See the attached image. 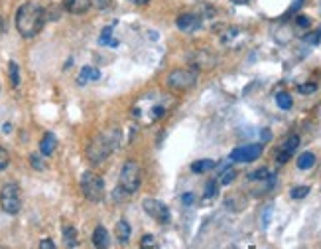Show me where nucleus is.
I'll list each match as a JSON object with an SVG mask.
<instances>
[{
    "label": "nucleus",
    "mask_w": 321,
    "mask_h": 249,
    "mask_svg": "<svg viewBox=\"0 0 321 249\" xmlns=\"http://www.w3.org/2000/svg\"><path fill=\"white\" fill-rule=\"evenodd\" d=\"M45 24V10L34 2L22 4L16 12V30L24 38H34Z\"/></svg>",
    "instance_id": "1"
},
{
    "label": "nucleus",
    "mask_w": 321,
    "mask_h": 249,
    "mask_svg": "<svg viewBox=\"0 0 321 249\" xmlns=\"http://www.w3.org/2000/svg\"><path fill=\"white\" fill-rule=\"evenodd\" d=\"M119 133L117 131H111V133H103V135H97L89 147H87V158L93 162V164H101L105 162L111 152L115 150V147L119 145Z\"/></svg>",
    "instance_id": "2"
},
{
    "label": "nucleus",
    "mask_w": 321,
    "mask_h": 249,
    "mask_svg": "<svg viewBox=\"0 0 321 249\" xmlns=\"http://www.w3.org/2000/svg\"><path fill=\"white\" fill-rule=\"evenodd\" d=\"M142 184V168L136 160H126L122 170H120V180L119 186L124 188L128 194H134Z\"/></svg>",
    "instance_id": "3"
},
{
    "label": "nucleus",
    "mask_w": 321,
    "mask_h": 249,
    "mask_svg": "<svg viewBox=\"0 0 321 249\" xmlns=\"http://www.w3.org/2000/svg\"><path fill=\"white\" fill-rule=\"evenodd\" d=\"M81 190L89 202H101L105 198V180L95 172H85L81 176Z\"/></svg>",
    "instance_id": "4"
},
{
    "label": "nucleus",
    "mask_w": 321,
    "mask_h": 249,
    "mask_svg": "<svg viewBox=\"0 0 321 249\" xmlns=\"http://www.w3.org/2000/svg\"><path fill=\"white\" fill-rule=\"evenodd\" d=\"M0 206L6 214L10 216H16L20 210H22V198H20V186L10 182L2 188L0 192Z\"/></svg>",
    "instance_id": "5"
},
{
    "label": "nucleus",
    "mask_w": 321,
    "mask_h": 249,
    "mask_svg": "<svg viewBox=\"0 0 321 249\" xmlns=\"http://www.w3.org/2000/svg\"><path fill=\"white\" fill-rule=\"evenodd\" d=\"M197 83V71L195 69H173L167 77V85L173 87V89H179V91H185V89H191L193 85Z\"/></svg>",
    "instance_id": "6"
},
{
    "label": "nucleus",
    "mask_w": 321,
    "mask_h": 249,
    "mask_svg": "<svg viewBox=\"0 0 321 249\" xmlns=\"http://www.w3.org/2000/svg\"><path fill=\"white\" fill-rule=\"evenodd\" d=\"M142 208H144V212H146L152 220H156L158 224H167L169 218H171L167 206H165L163 202H160V200H156V198H146V200L142 202Z\"/></svg>",
    "instance_id": "7"
},
{
    "label": "nucleus",
    "mask_w": 321,
    "mask_h": 249,
    "mask_svg": "<svg viewBox=\"0 0 321 249\" xmlns=\"http://www.w3.org/2000/svg\"><path fill=\"white\" fill-rule=\"evenodd\" d=\"M262 145L260 143H256V145H244V147H239V149H235L233 152H231V160L233 162H254V160H258L260 156H262Z\"/></svg>",
    "instance_id": "8"
},
{
    "label": "nucleus",
    "mask_w": 321,
    "mask_h": 249,
    "mask_svg": "<svg viewBox=\"0 0 321 249\" xmlns=\"http://www.w3.org/2000/svg\"><path fill=\"white\" fill-rule=\"evenodd\" d=\"M187 61L195 67V69H211L217 63V57L209 51V50H195L187 55Z\"/></svg>",
    "instance_id": "9"
},
{
    "label": "nucleus",
    "mask_w": 321,
    "mask_h": 249,
    "mask_svg": "<svg viewBox=\"0 0 321 249\" xmlns=\"http://www.w3.org/2000/svg\"><path fill=\"white\" fill-rule=\"evenodd\" d=\"M298 147H300V137L298 135H290L286 139V143L280 147V150L276 152V162L278 164H286L294 156V152L298 150Z\"/></svg>",
    "instance_id": "10"
},
{
    "label": "nucleus",
    "mask_w": 321,
    "mask_h": 249,
    "mask_svg": "<svg viewBox=\"0 0 321 249\" xmlns=\"http://www.w3.org/2000/svg\"><path fill=\"white\" fill-rule=\"evenodd\" d=\"M175 26H177L181 32H195V30L201 26V16L191 14V12L179 14L177 20H175Z\"/></svg>",
    "instance_id": "11"
},
{
    "label": "nucleus",
    "mask_w": 321,
    "mask_h": 249,
    "mask_svg": "<svg viewBox=\"0 0 321 249\" xmlns=\"http://www.w3.org/2000/svg\"><path fill=\"white\" fill-rule=\"evenodd\" d=\"M63 8L73 16H83L93 8L91 0H63Z\"/></svg>",
    "instance_id": "12"
},
{
    "label": "nucleus",
    "mask_w": 321,
    "mask_h": 249,
    "mask_svg": "<svg viewBox=\"0 0 321 249\" xmlns=\"http://www.w3.org/2000/svg\"><path fill=\"white\" fill-rule=\"evenodd\" d=\"M55 147H57V139L53 133H45L43 139L40 141V152L43 156H51L55 152Z\"/></svg>",
    "instance_id": "13"
},
{
    "label": "nucleus",
    "mask_w": 321,
    "mask_h": 249,
    "mask_svg": "<svg viewBox=\"0 0 321 249\" xmlns=\"http://www.w3.org/2000/svg\"><path fill=\"white\" fill-rule=\"evenodd\" d=\"M115 234H117V238H119L120 244H126V242L130 240L132 228H130V224H128L126 220H119L117 226H115Z\"/></svg>",
    "instance_id": "14"
},
{
    "label": "nucleus",
    "mask_w": 321,
    "mask_h": 249,
    "mask_svg": "<svg viewBox=\"0 0 321 249\" xmlns=\"http://www.w3.org/2000/svg\"><path fill=\"white\" fill-rule=\"evenodd\" d=\"M93 246L99 249L109 248V232L105 230V226H97L93 232Z\"/></svg>",
    "instance_id": "15"
},
{
    "label": "nucleus",
    "mask_w": 321,
    "mask_h": 249,
    "mask_svg": "<svg viewBox=\"0 0 321 249\" xmlns=\"http://www.w3.org/2000/svg\"><path fill=\"white\" fill-rule=\"evenodd\" d=\"M97 79H101V71L95 69V67H91V65H85L81 69V75L77 77V83L79 85H85L87 81H97Z\"/></svg>",
    "instance_id": "16"
},
{
    "label": "nucleus",
    "mask_w": 321,
    "mask_h": 249,
    "mask_svg": "<svg viewBox=\"0 0 321 249\" xmlns=\"http://www.w3.org/2000/svg\"><path fill=\"white\" fill-rule=\"evenodd\" d=\"M215 166H217V162H215V160L205 158V160H197V162H193V164H191V172H195V174H203V172L213 170Z\"/></svg>",
    "instance_id": "17"
},
{
    "label": "nucleus",
    "mask_w": 321,
    "mask_h": 249,
    "mask_svg": "<svg viewBox=\"0 0 321 249\" xmlns=\"http://www.w3.org/2000/svg\"><path fill=\"white\" fill-rule=\"evenodd\" d=\"M276 105L282 111H290L292 105H294V99H292V95L288 91H280V93H276Z\"/></svg>",
    "instance_id": "18"
},
{
    "label": "nucleus",
    "mask_w": 321,
    "mask_h": 249,
    "mask_svg": "<svg viewBox=\"0 0 321 249\" xmlns=\"http://www.w3.org/2000/svg\"><path fill=\"white\" fill-rule=\"evenodd\" d=\"M296 164H298L300 170H310L316 164V154L314 152H304V154L298 156V162Z\"/></svg>",
    "instance_id": "19"
},
{
    "label": "nucleus",
    "mask_w": 321,
    "mask_h": 249,
    "mask_svg": "<svg viewBox=\"0 0 321 249\" xmlns=\"http://www.w3.org/2000/svg\"><path fill=\"white\" fill-rule=\"evenodd\" d=\"M113 28H115V24L107 26V28L101 32V38H99V44H101V46H113V48L119 46V40H113V38H111V36H113Z\"/></svg>",
    "instance_id": "20"
},
{
    "label": "nucleus",
    "mask_w": 321,
    "mask_h": 249,
    "mask_svg": "<svg viewBox=\"0 0 321 249\" xmlns=\"http://www.w3.org/2000/svg\"><path fill=\"white\" fill-rule=\"evenodd\" d=\"M63 242L67 248H75L77 246V232L73 226H63Z\"/></svg>",
    "instance_id": "21"
},
{
    "label": "nucleus",
    "mask_w": 321,
    "mask_h": 249,
    "mask_svg": "<svg viewBox=\"0 0 321 249\" xmlns=\"http://www.w3.org/2000/svg\"><path fill=\"white\" fill-rule=\"evenodd\" d=\"M235 178H237V170H235V168H231V166H227V168L221 172V176H219V184L229 186V184H231Z\"/></svg>",
    "instance_id": "22"
},
{
    "label": "nucleus",
    "mask_w": 321,
    "mask_h": 249,
    "mask_svg": "<svg viewBox=\"0 0 321 249\" xmlns=\"http://www.w3.org/2000/svg\"><path fill=\"white\" fill-rule=\"evenodd\" d=\"M227 206H229L233 212H242V208L246 206V200H244L242 196H239V194H237V196H233V198H229V200H227Z\"/></svg>",
    "instance_id": "23"
},
{
    "label": "nucleus",
    "mask_w": 321,
    "mask_h": 249,
    "mask_svg": "<svg viewBox=\"0 0 321 249\" xmlns=\"http://www.w3.org/2000/svg\"><path fill=\"white\" fill-rule=\"evenodd\" d=\"M8 75H10L12 85L18 87V85H20V67H18L16 61H10V63H8Z\"/></svg>",
    "instance_id": "24"
},
{
    "label": "nucleus",
    "mask_w": 321,
    "mask_h": 249,
    "mask_svg": "<svg viewBox=\"0 0 321 249\" xmlns=\"http://www.w3.org/2000/svg\"><path fill=\"white\" fill-rule=\"evenodd\" d=\"M217 194H219V180L211 178V180L205 184V196H207V198H215Z\"/></svg>",
    "instance_id": "25"
},
{
    "label": "nucleus",
    "mask_w": 321,
    "mask_h": 249,
    "mask_svg": "<svg viewBox=\"0 0 321 249\" xmlns=\"http://www.w3.org/2000/svg\"><path fill=\"white\" fill-rule=\"evenodd\" d=\"M310 194V186H294L292 190H290V196L294 198V200H302V198H306Z\"/></svg>",
    "instance_id": "26"
},
{
    "label": "nucleus",
    "mask_w": 321,
    "mask_h": 249,
    "mask_svg": "<svg viewBox=\"0 0 321 249\" xmlns=\"http://www.w3.org/2000/svg\"><path fill=\"white\" fill-rule=\"evenodd\" d=\"M252 182H258V180H268L270 178V170L268 168H258V170H254L250 176H248Z\"/></svg>",
    "instance_id": "27"
},
{
    "label": "nucleus",
    "mask_w": 321,
    "mask_h": 249,
    "mask_svg": "<svg viewBox=\"0 0 321 249\" xmlns=\"http://www.w3.org/2000/svg\"><path fill=\"white\" fill-rule=\"evenodd\" d=\"M316 89H318V83H314V81H308V83L298 85V91L304 93V95H310V93H314Z\"/></svg>",
    "instance_id": "28"
},
{
    "label": "nucleus",
    "mask_w": 321,
    "mask_h": 249,
    "mask_svg": "<svg viewBox=\"0 0 321 249\" xmlns=\"http://www.w3.org/2000/svg\"><path fill=\"white\" fill-rule=\"evenodd\" d=\"M8 164H10V154L4 147H0V170H6Z\"/></svg>",
    "instance_id": "29"
},
{
    "label": "nucleus",
    "mask_w": 321,
    "mask_h": 249,
    "mask_svg": "<svg viewBox=\"0 0 321 249\" xmlns=\"http://www.w3.org/2000/svg\"><path fill=\"white\" fill-rule=\"evenodd\" d=\"M30 164H32L34 170H45V164L41 162L40 154H32V156H30Z\"/></svg>",
    "instance_id": "30"
},
{
    "label": "nucleus",
    "mask_w": 321,
    "mask_h": 249,
    "mask_svg": "<svg viewBox=\"0 0 321 249\" xmlns=\"http://www.w3.org/2000/svg\"><path fill=\"white\" fill-rule=\"evenodd\" d=\"M304 40H306L308 44H312V46H314V44H320V40H321V26L318 28V30H316V32L308 34V36H306Z\"/></svg>",
    "instance_id": "31"
},
{
    "label": "nucleus",
    "mask_w": 321,
    "mask_h": 249,
    "mask_svg": "<svg viewBox=\"0 0 321 249\" xmlns=\"http://www.w3.org/2000/svg\"><path fill=\"white\" fill-rule=\"evenodd\" d=\"M91 2L99 10H111L113 8V0H91Z\"/></svg>",
    "instance_id": "32"
},
{
    "label": "nucleus",
    "mask_w": 321,
    "mask_h": 249,
    "mask_svg": "<svg viewBox=\"0 0 321 249\" xmlns=\"http://www.w3.org/2000/svg\"><path fill=\"white\" fill-rule=\"evenodd\" d=\"M140 248H142V249L156 248V240H154V236H144V238H142V242H140Z\"/></svg>",
    "instance_id": "33"
},
{
    "label": "nucleus",
    "mask_w": 321,
    "mask_h": 249,
    "mask_svg": "<svg viewBox=\"0 0 321 249\" xmlns=\"http://www.w3.org/2000/svg\"><path fill=\"white\" fill-rule=\"evenodd\" d=\"M296 24H298L300 28H310V26H312V20H310L308 16H304V14H302V16H298V18H296Z\"/></svg>",
    "instance_id": "34"
},
{
    "label": "nucleus",
    "mask_w": 321,
    "mask_h": 249,
    "mask_svg": "<svg viewBox=\"0 0 321 249\" xmlns=\"http://www.w3.org/2000/svg\"><path fill=\"white\" fill-rule=\"evenodd\" d=\"M270 216H272V206H266V208H264V216H262V228H268Z\"/></svg>",
    "instance_id": "35"
},
{
    "label": "nucleus",
    "mask_w": 321,
    "mask_h": 249,
    "mask_svg": "<svg viewBox=\"0 0 321 249\" xmlns=\"http://www.w3.org/2000/svg\"><path fill=\"white\" fill-rule=\"evenodd\" d=\"M193 200H195V196H193L191 192H185V194L181 196V202H183L185 206H191V204H193Z\"/></svg>",
    "instance_id": "36"
},
{
    "label": "nucleus",
    "mask_w": 321,
    "mask_h": 249,
    "mask_svg": "<svg viewBox=\"0 0 321 249\" xmlns=\"http://www.w3.org/2000/svg\"><path fill=\"white\" fill-rule=\"evenodd\" d=\"M40 249H55V244H53V240H41Z\"/></svg>",
    "instance_id": "37"
},
{
    "label": "nucleus",
    "mask_w": 321,
    "mask_h": 249,
    "mask_svg": "<svg viewBox=\"0 0 321 249\" xmlns=\"http://www.w3.org/2000/svg\"><path fill=\"white\" fill-rule=\"evenodd\" d=\"M163 113H165V109H163L161 105H158V107H154V109H152V115H154V119H161V117H163Z\"/></svg>",
    "instance_id": "38"
},
{
    "label": "nucleus",
    "mask_w": 321,
    "mask_h": 249,
    "mask_svg": "<svg viewBox=\"0 0 321 249\" xmlns=\"http://www.w3.org/2000/svg\"><path fill=\"white\" fill-rule=\"evenodd\" d=\"M304 2H306V0H294V4H292V8H290V12H296V10H298V8H300Z\"/></svg>",
    "instance_id": "39"
},
{
    "label": "nucleus",
    "mask_w": 321,
    "mask_h": 249,
    "mask_svg": "<svg viewBox=\"0 0 321 249\" xmlns=\"http://www.w3.org/2000/svg\"><path fill=\"white\" fill-rule=\"evenodd\" d=\"M270 139H272L270 131H268V129H264V131H262V141H270Z\"/></svg>",
    "instance_id": "40"
},
{
    "label": "nucleus",
    "mask_w": 321,
    "mask_h": 249,
    "mask_svg": "<svg viewBox=\"0 0 321 249\" xmlns=\"http://www.w3.org/2000/svg\"><path fill=\"white\" fill-rule=\"evenodd\" d=\"M4 32H6V24H4V18L0 16V36H2Z\"/></svg>",
    "instance_id": "41"
},
{
    "label": "nucleus",
    "mask_w": 321,
    "mask_h": 249,
    "mask_svg": "<svg viewBox=\"0 0 321 249\" xmlns=\"http://www.w3.org/2000/svg\"><path fill=\"white\" fill-rule=\"evenodd\" d=\"M132 4H138V6H144V4H148L150 0H130Z\"/></svg>",
    "instance_id": "42"
},
{
    "label": "nucleus",
    "mask_w": 321,
    "mask_h": 249,
    "mask_svg": "<svg viewBox=\"0 0 321 249\" xmlns=\"http://www.w3.org/2000/svg\"><path fill=\"white\" fill-rule=\"evenodd\" d=\"M231 2H233V4H239V6H241V4H246V2H250V0H231Z\"/></svg>",
    "instance_id": "43"
}]
</instances>
